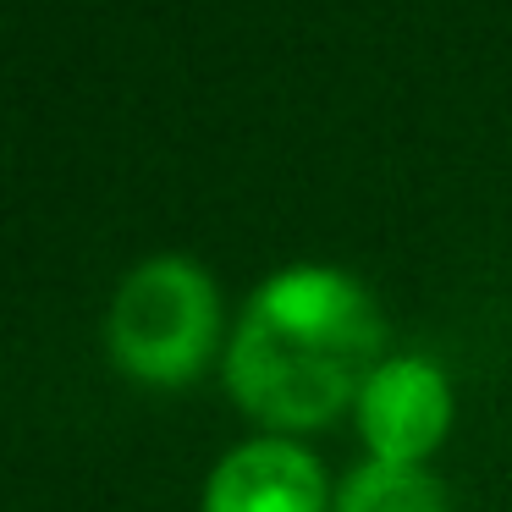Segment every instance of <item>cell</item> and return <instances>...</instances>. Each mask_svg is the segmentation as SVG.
<instances>
[{
	"mask_svg": "<svg viewBox=\"0 0 512 512\" xmlns=\"http://www.w3.org/2000/svg\"><path fill=\"white\" fill-rule=\"evenodd\" d=\"M386 364L375 292L336 265H287L248 298L226 347V391L254 424L303 435L347 413Z\"/></svg>",
	"mask_w": 512,
	"mask_h": 512,
	"instance_id": "1",
	"label": "cell"
},
{
	"mask_svg": "<svg viewBox=\"0 0 512 512\" xmlns=\"http://www.w3.org/2000/svg\"><path fill=\"white\" fill-rule=\"evenodd\" d=\"M221 342V292L188 254H149L105 309V353L138 386H188Z\"/></svg>",
	"mask_w": 512,
	"mask_h": 512,
	"instance_id": "2",
	"label": "cell"
},
{
	"mask_svg": "<svg viewBox=\"0 0 512 512\" xmlns=\"http://www.w3.org/2000/svg\"><path fill=\"white\" fill-rule=\"evenodd\" d=\"M452 413H457V397H452L446 369L413 353L386 358L353 402L358 441L369 446V457L375 463H419V468L446 441Z\"/></svg>",
	"mask_w": 512,
	"mask_h": 512,
	"instance_id": "3",
	"label": "cell"
},
{
	"mask_svg": "<svg viewBox=\"0 0 512 512\" xmlns=\"http://www.w3.org/2000/svg\"><path fill=\"white\" fill-rule=\"evenodd\" d=\"M336 496L325 485V468L298 435H248L204 485V512H331Z\"/></svg>",
	"mask_w": 512,
	"mask_h": 512,
	"instance_id": "4",
	"label": "cell"
},
{
	"mask_svg": "<svg viewBox=\"0 0 512 512\" xmlns=\"http://www.w3.org/2000/svg\"><path fill=\"white\" fill-rule=\"evenodd\" d=\"M331 512H452L446 490L430 468L419 463H375L347 474V485L336 490Z\"/></svg>",
	"mask_w": 512,
	"mask_h": 512,
	"instance_id": "5",
	"label": "cell"
}]
</instances>
